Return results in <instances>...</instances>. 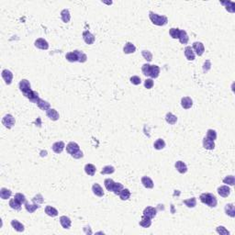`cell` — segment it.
I'll return each instance as SVG.
<instances>
[{"instance_id":"cell-24","label":"cell","mask_w":235,"mask_h":235,"mask_svg":"<svg viewBox=\"0 0 235 235\" xmlns=\"http://www.w3.org/2000/svg\"><path fill=\"white\" fill-rule=\"evenodd\" d=\"M225 213L230 216V218H234L235 217V207L232 203L227 204L225 206Z\"/></svg>"},{"instance_id":"cell-48","label":"cell","mask_w":235,"mask_h":235,"mask_svg":"<svg viewBox=\"0 0 235 235\" xmlns=\"http://www.w3.org/2000/svg\"><path fill=\"white\" fill-rule=\"evenodd\" d=\"M142 54L143 56V58L147 61V62H151L153 60V54L150 51H143L142 52Z\"/></svg>"},{"instance_id":"cell-54","label":"cell","mask_w":235,"mask_h":235,"mask_svg":"<svg viewBox=\"0 0 235 235\" xmlns=\"http://www.w3.org/2000/svg\"><path fill=\"white\" fill-rule=\"evenodd\" d=\"M210 66H211L210 61L207 60V61L205 62V64H204V66H203V71H204V73H207V72L209 71V69L210 68Z\"/></svg>"},{"instance_id":"cell-18","label":"cell","mask_w":235,"mask_h":235,"mask_svg":"<svg viewBox=\"0 0 235 235\" xmlns=\"http://www.w3.org/2000/svg\"><path fill=\"white\" fill-rule=\"evenodd\" d=\"M60 223L62 225V227L64 229H69L72 225V221L70 219V218L66 217V216H61L60 217Z\"/></svg>"},{"instance_id":"cell-49","label":"cell","mask_w":235,"mask_h":235,"mask_svg":"<svg viewBox=\"0 0 235 235\" xmlns=\"http://www.w3.org/2000/svg\"><path fill=\"white\" fill-rule=\"evenodd\" d=\"M150 70H151V64H143V67H142L143 74L145 76H149V74H150Z\"/></svg>"},{"instance_id":"cell-53","label":"cell","mask_w":235,"mask_h":235,"mask_svg":"<svg viewBox=\"0 0 235 235\" xmlns=\"http://www.w3.org/2000/svg\"><path fill=\"white\" fill-rule=\"evenodd\" d=\"M154 85V80H153L152 78H147V79L144 81V86H145V88H147V89L153 88Z\"/></svg>"},{"instance_id":"cell-2","label":"cell","mask_w":235,"mask_h":235,"mask_svg":"<svg viewBox=\"0 0 235 235\" xmlns=\"http://www.w3.org/2000/svg\"><path fill=\"white\" fill-rule=\"evenodd\" d=\"M149 18H150L151 21L156 26H164L168 22V19L165 16H161V15L155 14L154 12L149 13Z\"/></svg>"},{"instance_id":"cell-29","label":"cell","mask_w":235,"mask_h":235,"mask_svg":"<svg viewBox=\"0 0 235 235\" xmlns=\"http://www.w3.org/2000/svg\"><path fill=\"white\" fill-rule=\"evenodd\" d=\"M142 184L143 185L144 187H146V188H153L154 187V181L148 176L142 177Z\"/></svg>"},{"instance_id":"cell-3","label":"cell","mask_w":235,"mask_h":235,"mask_svg":"<svg viewBox=\"0 0 235 235\" xmlns=\"http://www.w3.org/2000/svg\"><path fill=\"white\" fill-rule=\"evenodd\" d=\"M19 89L20 91L23 93L24 96H27L29 92H31V86H30V83L29 80L27 79H22L19 82Z\"/></svg>"},{"instance_id":"cell-17","label":"cell","mask_w":235,"mask_h":235,"mask_svg":"<svg viewBox=\"0 0 235 235\" xmlns=\"http://www.w3.org/2000/svg\"><path fill=\"white\" fill-rule=\"evenodd\" d=\"M203 147L206 150H213L215 148V143L214 140L208 139L207 137H205L203 139Z\"/></svg>"},{"instance_id":"cell-31","label":"cell","mask_w":235,"mask_h":235,"mask_svg":"<svg viewBox=\"0 0 235 235\" xmlns=\"http://www.w3.org/2000/svg\"><path fill=\"white\" fill-rule=\"evenodd\" d=\"M45 213L50 217H56L58 215V210L52 206H46Z\"/></svg>"},{"instance_id":"cell-44","label":"cell","mask_w":235,"mask_h":235,"mask_svg":"<svg viewBox=\"0 0 235 235\" xmlns=\"http://www.w3.org/2000/svg\"><path fill=\"white\" fill-rule=\"evenodd\" d=\"M223 183L228 185H234L235 184V177L233 175H228L223 179Z\"/></svg>"},{"instance_id":"cell-34","label":"cell","mask_w":235,"mask_h":235,"mask_svg":"<svg viewBox=\"0 0 235 235\" xmlns=\"http://www.w3.org/2000/svg\"><path fill=\"white\" fill-rule=\"evenodd\" d=\"M61 19L64 23H68L71 19V15L68 9H64L61 11Z\"/></svg>"},{"instance_id":"cell-20","label":"cell","mask_w":235,"mask_h":235,"mask_svg":"<svg viewBox=\"0 0 235 235\" xmlns=\"http://www.w3.org/2000/svg\"><path fill=\"white\" fill-rule=\"evenodd\" d=\"M92 191L93 193L95 194L96 196L98 197H103L104 196V191H103V188L98 185V184H94L93 186H92Z\"/></svg>"},{"instance_id":"cell-30","label":"cell","mask_w":235,"mask_h":235,"mask_svg":"<svg viewBox=\"0 0 235 235\" xmlns=\"http://www.w3.org/2000/svg\"><path fill=\"white\" fill-rule=\"evenodd\" d=\"M11 195H12V191L10 189L5 188V187H2L0 189V198L2 199H8L11 197Z\"/></svg>"},{"instance_id":"cell-7","label":"cell","mask_w":235,"mask_h":235,"mask_svg":"<svg viewBox=\"0 0 235 235\" xmlns=\"http://www.w3.org/2000/svg\"><path fill=\"white\" fill-rule=\"evenodd\" d=\"M192 49L194 51V53H196L197 55L199 56H201L204 52H205V47H204V44L200 41H196L193 43V46H192Z\"/></svg>"},{"instance_id":"cell-4","label":"cell","mask_w":235,"mask_h":235,"mask_svg":"<svg viewBox=\"0 0 235 235\" xmlns=\"http://www.w3.org/2000/svg\"><path fill=\"white\" fill-rule=\"evenodd\" d=\"M2 124L8 129H11L15 125V118L11 114H7L2 119Z\"/></svg>"},{"instance_id":"cell-14","label":"cell","mask_w":235,"mask_h":235,"mask_svg":"<svg viewBox=\"0 0 235 235\" xmlns=\"http://www.w3.org/2000/svg\"><path fill=\"white\" fill-rule=\"evenodd\" d=\"M46 115H47V117H48L50 119H52V120H54V121L58 120L59 118H60L59 113H58L57 110L54 109H49L48 110L46 111Z\"/></svg>"},{"instance_id":"cell-6","label":"cell","mask_w":235,"mask_h":235,"mask_svg":"<svg viewBox=\"0 0 235 235\" xmlns=\"http://www.w3.org/2000/svg\"><path fill=\"white\" fill-rule=\"evenodd\" d=\"M34 45L36 48L40 49V50H48L49 49V43L46 40L42 39V38H39L35 40Z\"/></svg>"},{"instance_id":"cell-25","label":"cell","mask_w":235,"mask_h":235,"mask_svg":"<svg viewBox=\"0 0 235 235\" xmlns=\"http://www.w3.org/2000/svg\"><path fill=\"white\" fill-rule=\"evenodd\" d=\"M135 51H136V47L131 42H127L124 46V48H123V52L126 54H133V53H135Z\"/></svg>"},{"instance_id":"cell-45","label":"cell","mask_w":235,"mask_h":235,"mask_svg":"<svg viewBox=\"0 0 235 235\" xmlns=\"http://www.w3.org/2000/svg\"><path fill=\"white\" fill-rule=\"evenodd\" d=\"M14 199H15L16 200H18V201H19V203H21V204H25V203L27 202L26 197H25L23 194H21V193H17V194H15Z\"/></svg>"},{"instance_id":"cell-47","label":"cell","mask_w":235,"mask_h":235,"mask_svg":"<svg viewBox=\"0 0 235 235\" xmlns=\"http://www.w3.org/2000/svg\"><path fill=\"white\" fill-rule=\"evenodd\" d=\"M207 138L212 140H215L217 139V132L214 130H208L207 131Z\"/></svg>"},{"instance_id":"cell-9","label":"cell","mask_w":235,"mask_h":235,"mask_svg":"<svg viewBox=\"0 0 235 235\" xmlns=\"http://www.w3.org/2000/svg\"><path fill=\"white\" fill-rule=\"evenodd\" d=\"M83 39H84L85 42L86 44H89V45L93 44L94 42H95V40H96L95 36H94L89 30H85L83 32Z\"/></svg>"},{"instance_id":"cell-28","label":"cell","mask_w":235,"mask_h":235,"mask_svg":"<svg viewBox=\"0 0 235 235\" xmlns=\"http://www.w3.org/2000/svg\"><path fill=\"white\" fill-rule=\"evenodd\" d=\"M159 74H160V67L158 65H151L149 76L153 79V78H157Z\"/></svg>"},{"instance_id":"cell-42","label":"cell","mask_w":235,"mask_h":235,"mask_svg":"<svg viewBox=\"0 0 235 235\" xmlns=\"http://www.w3.org/2000/svg\"><path fill=\"white\" fill-rule=\"evenodd\" d=\"M115 172V168L111 165H106L102 168L101 174L102 175H111Z\"/></svg>"},{"instance_id":"cell-51","label":"cell","mask_w":235,"mask_h":235,"mask_svg":"<svg viewBox=\"0 0 235 235\" xmlns=\"http://www.w3.org/2000/svg\"><path fill=\"white\" fill-rule=\"evenodd\" d=\"M43 201H44V199H43V197L40 195V194H38V195H36L33 199H32V202L33 203H37V204H42L43 203Z\"/></svg>"},{"instance_id":"cell-52","label":"cell","mask_w":235,"mask_h":235,"mask_svg":"<svg viewBox=\"0 0 235 235\" xmlns=\"http://www.w3.org/2000/svg\"><path fill=\"white\" fill-rule=\"evenodd\" d=\"M130 83L132 85H140V83H142V79H140V77H139L137 75H134V76L130 77Z\"/></svg>"},{"instance_id":"cell-46","label":"cell","mask_w":235,"mask_h":235,"mask_svg":"<svg viewBox=\"0 0 235 235\" xmlns=\"http://www.w3.org/2000/svg\"><path fill=\"white\" fill-rule=\"evenodd\" d=\"M179 32H180V29H175V28H172V29H170V30H169V34H170V36H171L173 39H178V37H179Z\"/></svg>"},{"instance_id":"cell-41","label":"cell","mask_w":235,"mask_h":235,"mask_svg":"<svg viewBox=\"0 0 235 235\" xmlns=\"http://www.w3.org/2000/svg\"><path fill=\"white\" fill-rule=\"evenodd\" d=\"M221 4L225 5L226 6V9L230 12V13H233L235 11V3L234 2H231V1H226V2H221Z\"/></svg>"},{"instance_id":"cell-1","label":"cell","mask_w":235,"mask_h":235,"mask_svg":"<svg viewBox=\"0 0 235 235\" xmlns=\"http://www.w3.org/2000/svg\"><path fill=\"white\" fill-rule=\"evenodd\" d=\"M199 199H200V201L203 204H205V205H207V206H209L210 208H215L217 206V204H218L216 197L213 194H211V193H203V194H201L200 197H199Z\"/></svg>"},{"instance_id":"cell-37","label":"cell","mask_w":235,"mask_h":235,"mask_svg":"<svg viewBox=\"0 0 235 235\" xmlns=\"http://www.w3.org/2000/svg\"><path fill=\"white\" fill-rule=\"evenodd\" d=\"M154 147L155 150H162L165 147V142L163 139H158L154 142Z\"/></svg>"},{"instance_id":"cell-43","label":"cell","mask_w":235,"mask_h":235,"mask_svg":"<svg viewBox=\"0 0 235 235\" xmlns=\"http://www.w3.org/2000/svg\"><path fill=\"white\" fill-rule=\"evenodd\" d=\"M123 188H124V186H123L122 184H120V183H115V185H114V186H113L112 192H113L115 195H119V192H120Z\"/></svg>"},{"instance_id":"cell-15","label":"cell","mask_w":235,"mask_h":235,"mask_svg":"<svg viewBox=\"0 0 235 235\" xmlns=\"http://www.w3.org/2000/svg\"><path fill=\"white\" fill-rule=\"evenodd\" d=\"M65 147V144L64 142H57V143H54L52 146L53 148V151L55 153V154H61L64 149Z\"/></svg>"},{"instance_id":"cell-32","label":"cell","mask_w":235,"mask_h":235,"mask_svg":"<svg viewBox=\"0 0 235 235\" xmlns=\"http://www.w3.org/2000/svg\"><path fill=\"white\" fill-rule=\"evenodd\" d=\"M165 120L170 125H175L177 121V117L171 112H168L165 116Z\"/></svg>"},{"instance_id":"cell-22","label":"cell","mask_w":235,"mask_h":235,"mask_svg":"<svg viewBox=\"0 0 235 235\" xmlns=\"http://www.w3.org/2000/svg\"><path fill=\"white\" fill-rule=\"evenodd\" d=\"M36 104H37V106H38L41 110L47 111L49 109H51V104H50L48 101H45V100H43V99H41V98H40Z\"/></svg>"},{"instance_id":"cell-8","label":"cell","mask_w":235,"mask_h":235,"mask_svg":"<svg viewBox=\"0 0 235 235\" xmlns=\"http://www.w3.org/2000/svg\"><path fill=\"white\" fill-rule=\"evenodd\" d=\"M66 151L69 154L71 155H74V154H76L77 152L80 151V147L79 145L76 143H74V142H71L69 143L67 145H66Z\"/></svg>"},{"instance_id":"cell-11","label":"cell","mask_w":235,"mask_h":235,"mask_svg":"<svg viewBox=\"0 0 235 235\" xmlns=\"http://www.w3.org/2000/svg\"><path fill=\"white\" fill-rule=\"evenodd\" d=\"M218 194L222 198H228L230 194V188L228 185H221L218 187Z\"/></svg>"},{"instance_id":"cell-38","label":"cell","mask_w":235,"mask_h":235,"mask_svg":"<svg viewBox=\"0 0 235 235\" xmlns=\"http://www.w3.org/2000/svg\"><path fill=\"white\" fill-rule=\"evenodd\" d=\"M21 203H19L18 200H16L15 199H11L9 200V206L11 209H15V210H20L21 209Z\"/></svg>"},{"instance_id":"cell-23","label":"cell","mask_w":235,"mask_h":235,"mask_svg":"<svg viewBox=\"0 0 235 235\" xmlns=\"http://www.w3.org/2000/svg\"><path fill=\"white\" fill-rule=\"evenodd\" d=\"M85 172L86 175H88L90 176H93L97 172V168H96L95 165L92 164H87L85 166Z\"/></svg>"},{"instance_id":"cell-40","label":"cell","mask_w":235,"mask_h":235,"mask_svg":"<svg viewBox=\"0 0 235 235\" xmlns=\"http://www.w3.org/2000/svg\"><path fill=\"white\" fill-rule=\"evenodd\" d=\"M104 185H105V187H106V189L108 191H112L113 190V186L115 185V182L112 179H110V178H107L104 181Z\"/></svg>"},{"instance_id":"cell-39","label":"cell","mask_w":235,"mask_h":235,"mask_svg":"<svg viewBox=\"0 0 235 235\" xmlns=\"http://www.w3.org/2000/svg\"><path fill=\"white\" fill-rule=\"evenodd\" d=\"M184 204L187 208H195L197 206V199H196V198H191V199H185L184 200Z\"/></svg>"},{"instance_id":"cell-10","label":"cell","mask_w":235,"mask_h":235,"mask_svg":"<svg viewBox=\"0 0 235 235\" xmlns=\"http://www.w3.org/2000/svg\"><path fill=\"white\" fill-rule=\"evenodd\" d=\"M2 78L4 79L5 83L7 85H10L12 83V80H13V74L11 71L8 70V69H4L2 71Z\"/></svg>"},{"instance_id":"cell-16","label":"cell","mask_w":235,"mask_h":235,"mask_svg":"<svg viewBox=\"0 0 235 235\" xmlns=\"http://www.w3.org/2000/svg\"><path fill=\"white\" fill-rule=\"evenodd\" d=\"M156 214H157V210H156V209H154L153 207H147L143 210V215L147 216L151 219H154L156 216Z\"/></svg>"},{"instance_id":"cell-27","label":"cell","mask_w":235,"mask_h":235,"mask_svg":"<svg viewBox=\"0 0 235 235\" xmlns=\"http://www.w3.org/2000/svg\"><path fill=\"white\" fill-rule=\"evenodd\" d=\"M178 40L179 41L182 43V44H186L187 42H188V35H187L186 31L184 30V29H180V32H179V37H178Z\"/></svg>"},{"instance_id":"cell-35","label":"cell","mask_w":235,"mask_h":235,"mask_svg":"<svg viewBox=\"0 0 235 235\" xmlns=\"http://www.w3.org/2000/svg\"><path fill=\"white\" fill-rule=\"evenodd\" d=\"M119 198H120L121 200H128V199L130 198V191L128 188H123V189L119 192Z\"/></svg>"},{"instance_id":"cell-33","label":"cell","mask_w":235,"mask_h":235,"mask_svg":"<svg viewBox=\"0 0 235 235\" xmlns=\"http://www.w3.org/2000/svg\"><path fill=\"white\" fill-rule=\"evenodd\" d=\"M140 225L142 227H143V228H149L152 225V219L143 215L142 220L140 221Z\"/></svg>"},{"instance_id":"cell-21","label":"cell","mask_w":235,"mask_h":235,"mask_svg":"<svg viewBox=\"0 0 235 235\" xmlns=\"http://www.w3.org/2000/svg\"><path fill=\"white\" fill-rule=\"evenodd\" d=\"M175 166L176 170H177L180 174H185V173L187 172V166H186V164H185L184 162H182V161H177V162L175 163Z\"/></svg>"},{"instance_id":"cell-50","label":"cell","mask_w":235,"mask_h":235,"mask_svg":"<svg viewBox=\"0 0 235 235\" xmlns=\"http://www.w3.org/2000/svg\"><path fill=\"white\" fill-rule=\"evenodd\" d=\"M217 232L220 235H229L230 234V231L223 226H219L217 229H216Z\"/></svg>"},{"instance_id":"cell-13","label":"cell","mask_w":235,"mask_h":235,"mask_svg":"<svg viewBox=\"0 0 235 235\" xmlns=\"http://www.w3.org/2000/svg\"><path fill=\"white\" fill-rule=\"evenodd\" d=\"M185 56L188 61H194L195 60V53L192 49L191 46H186L185 48Z\"/></svg>"},{"instance_id":"cell-26","label":"cell","mask_w":235,"mask_h":235,"mask_svg":"<svg viewBox=\"0 0 235 235\" xmlns=\"http://www.w3.org/2000/svg\"><path fill=\"white\" fill-rule=\"evenodd\" d=\"M30 102H32V103H37L38 102V100L40 99V98H39V94L36 92V91H31V92H29L27 96H25Z\"/></svg>"},{"instance_id":"cell-36","label":"cell","mask_w":235,"mask_h":235,"mask_svg":"<svg viewBox=\"0 0 235 235\" xmlns=\"http://www.w3.org/2000/svg\"><path fill=\"white\" fill-rule=\"evenodd\" d=\"M40 206H39V204H37V203H33V204H31V205H29L28 202L25 203V209H26V210H27L28 212H29V213H33L35 210H37L38 209H40Z\"/></svg>"},{"instance_id":"cell-12","label":"cell","mask_w":235,"mask_h":235,"mask_svg":"<svg viewBox=\"0 0 235 235\" xmlns=\"http://www.w3.org/2000/svg\"><path fill=\"white\" fill-rule=\"evenodd\" d=\"M181 106L184 109H189L193 106V100L189 97H184L181 99Z\"/></svg>"},{"instance_id":"cell-5","label":"cell","mask_w":235,"mask_h":235,"mask_svg":"<svg viewBox=\"0 0 235 235\" xmlns=\"http://www.w3.org/2000/svg\"><path fill=\"white\" fill-rule=\"evenodd\" d=\"M79 58H80V51H77V50L74 52H70L65 55V59L70 63L79 62Z\"/></svg>"},{"instance_id":"cell-19","label":"cell","mask_w":235,"mask_h":235,"mask_svg":"<svg viewBox=\"0 0 235 235\" xmlns=\"http://www.w3.org/2000/svg\"><path fill=\"white\" fill-rule=\"evenodd\" d=\"M10 223H11V226L13 227V229H14L15 230H17V231H19V232L24 231V230H25L24 225H23L21 222H19L18 219H12Z\"/></svg>"},{"instance_id":"cell-55","label":"cell","mask_w":235,"mask_h":235,"mask_svg":"<svg viewBox=\"0 0 235 235\" xmlns=\"http://www.w3.org/2000/svg\"><path fill=\"white\" fill-rule=\"evenodd\" d=\"M84 156V154H83V152L80 150L79 152H77L76 154H74V155H72V157H74V159H80V158H82Z\"/></svg>"}]
</instances>
